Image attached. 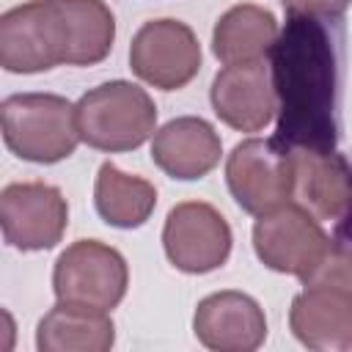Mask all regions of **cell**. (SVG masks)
Listing matches in <instances>:
<instances>
[{
  "instance_id": "obj_1",
  "label": "cell",
  "mask_w": 352,
  "mask_h": 352,
  "mask_svg": "<svg viewBox=\"0 0 352 352\" xmlns=\"http://www.w3.org/2000/svg\"><path fill=\"white\" fill-rule=\"evenodd\" d=\"M292 300L289 327L294 338L316 352L352 349V248L330 245L305 275Z\"/></svg>"
},
{
  "instance_id": "obj_2",
  "label": "cell",
  "mask_w": 352,
  "mask_h": 352,
  "mask_svg": "<svg viewBox=\"0 0 352 352\" xmlns=\"http://www.w3.org/2000/svg\"><path fill=\"white\" fill-rule=\"evenodd\" d=\"M80 140L96 151L121 154L140 148L157 132V104L146 88L110 80L74 102Z\"/></svg>"
},
{
  "instance_id": "obj_3",
  "label": "cell",
  "mask_w": 352,
  "mask_h": 352,
  "mask_svg": "<svg viewBox=\"0 0 352 352\" xmlns=\"http://www.w3.org/2000/svg\"><path fill=\"white\" fill-rule=\"evenodd\" d=\"M3 140L25 162L55 165L80 143L74 104L58 94H11L0 104Z\"/></svg>"
},
{
  "instance_id": "obj_4",
  "label": "cell",
  "mask_w": 352,
  "mask_h": 352,
  "mask_svg": "<svg viewBox=\"0 0 352 352\" xmlns=\"http://www.w3.org/2000/svg\"><path fill=\"white\" fill-rule=\"evenodd\" d=\"M0 66L11 74H38L69 66V41L55 0H28L3 11Z\"/></svg>"
},
{
  "instance_id": "obj_5",
  "label": "cell",
  "mask_w": 352,
  "mask_h": 352,
  "mask_svg": "<svg viewBox=\"0 0 352 352\" xmlns=\"http://www.w3.org/2000/svg\"><path fill=\"white\" fill-rule=\"evenodd\" d=\"M129 286L126 258L99 239L72 242L52 267V292L63 302L113 311Z\"/></svg>"
},
{
  "instance_id": "obj_6",
  "label": "cell",
  "mask_w": 352,
  "mask_h": 352,
  "mask_svg": "<svg viewBox=\"0 0 352 352\" xmlns=\"http://www.w3.org/2000/svg\"><path fill=\"white\" fill-rule=\"evenodd\" d=\"M226 184L248 214H264L294 201V160L278 140L248 138L226 160Z\"/></svg>"
},
{
  "instance_id": "obj_7",
  "label": "cell",
  "mask_w": 352,
  "mask_h": 352,
  "mask_svg": "<svg viewBox=\"0 0 352 352\" xmlns=\"http://www.w3.org/2000/svg\"><path fill=\"white\" fill-rule=\"evenodd\" d=\"M330 236L319 220L297 201L280 204L253 223V250L264 267L305 278L330 250Z\"/></svg>"
},
{
  "instance_id": "obj_8",
  "label": "cell",
  "mask_w": 352,
  "mask_h": 352,
  "mask_svg": "<svg viewBox=\"0 0 352 352\" xmlns=\"http://www.w3.org/2000/svg\"><path fill=\"white\" fill-rule=\"evenodd\" d=\"M201 44L182 19H148L132 36L129 69L160 91H179L201 72Z\"/></svg>"
},
{
  "instance_id": "obj_9",
  "label": "cell",
  "mask_w": 352,
  "mask_h": 352,
  "mask_svg": "<svg viewBox=\"0 0 352 352\" xmlns=\"http://www.w3.org/2000/svg\"><path fill=\"white\" fill-rule=\"evenodd\" d=\"M69 226V204L55 184L11 182L0 192L3 239L22 250H52Z\"/></svg>"
},
{
  "instance_id": "obj_10",
  "label": "cell",
  "mask_w": 352,
  "mask_h": 352,
  "mask_svg": "<svg viewBox=\"0 0 352 352\" xmlns=\"http://www.w3.org/2000/svg\"><path fill=\"white\" fill-rule=\"evenodd\" d=\"M231 242L228 220L206 201L176 204L162 226L165 256L187 275H204L223 267L231 256Z\"/></svg>"
},
{
  "instance_id": "obj_11",
  "label": "cell",
  "mask_w": 352,
  "mask_h": 352,
  "mask_svg": "<svg viewBox=\"0 0 352 352\" xmlns=\"http://www.w3.org/2000/svg\"><path fill=\"white\" fill-rule=\"evenodd\" d=\"M209 99L214 116L236 132L267 129L278 110V94L264 60L220 69L212 80Z\"/></svg>"
},
{
  "instance_id": "obj_12",
  "label": "cell",
  "mask_w": 352,
  "mask_h": 352,
  "mask_svg": "<svg viewBox=\"0 0 352 352\" xmlns=\"http://www.w3.org/2000/svg\"><path fill=\"white\" fill-rule=\"evenodd\" d=\"M195 338L214 352H253L267 338V316L258 300L245 292L206 294L192 314Z\"/></svg>"
},
{
  "instance_id": "obj_13",
  "label": "cell",
  "mask_w": 352,
  "mask_h": 352,
  "mask_svg": "<svg viewBox=\"0 0 352 352\" xmlns=\"http://www.w3.org/2000/svg\"><path fill=\"white\" fill-rule=\"evenodd\" d=\"M223 140L201 116H179L162 124L151 138V162L170 179L195 182L217 168Z\"/></svg>"
},
{
  "instance_id": "obj_14",
  "label": "cell",
  "mask_w": 352,
  "mask_h": 352,
  "mask_svg": "<svg viewBox=\"0 0 352 352\" xmlns=\"http://www.w3.org/2000/svg\"><path fill=\"white\" fill-rule=\"evenodd\" d=\"M294 160V201L316 220H338L352 201V179L346 165L322 148H292Z\"/></svg>"
},
{
  "instance_id": "obj_15",
  "label": "cell",
  "mask_w": 352,
  "mask_h": 352,
  "mask_svg": "<svg viewBox=\"0 0 352 352\" xmlns=\"http://www.w3.org/2000/svg\"><path fill=\"white\" fill-rule=\"evenodd\" d=\"M116 344V324L107 311L58 300L36 324L41 352H107Z\"/></svg>"
},
{
  "instance_id": "obj_16",
  "label": "cell",
  "mask_w": 352,
  "mask_h": 352,
  "mask_svg": "<svg viewBox=\"0 0 352 352\" xmlns=\"http://www.w3.org/2000/svg\"><path fill=\"white\" fill-rule=\"evenodd\" d=\"M278 44V19L256 3L231 6L212 30V52L223 66L264 60Z\"/></svg>"
},
{
  "instance_id": "obj_17",
  "label": "cell",
  "mask_w": 352,
  "mask_h": 352,
  "mask_svg": "<svg viewBox=\"0 0 352 352\" xmlns=\"http://www.w3.org/2000/svg\"><path fill=\"white\" fill-rule=\"evenodd\" d=\"M94 206L113 228H140L157 206V187L113 162H102L94 182Z\"/></svg>"
},
{
  "instance_id": "obj_18",
  "label": "cell",
  "mask_w": 352,
  "mask_h": 352,
  "mask_svg": "<svg viewBox=\"0 0 352 352\" xmlns=\"http://www.w3.org/2000/svg\"><path fill=\"white\" fill-rule=\"evenodd\" d=\"M66 41L69 66H96L102 63L116 41V16L104 0H55Z\"/></svg>"
},
{
  "instance_id": "obj_19",
  "label": "cell",
  "mask_w": 352,
  "mask_h": 352,
  "mask_svg": "<svg viewBox=\"0 0 352 352\" xmlns=\"http://www.w3.org/2000/svg\"><path fill=\"white\" fill-rule=\"evenodd\" d=\"M283 11L289 16H324V19H336L341 16L352 0H280Z\"/></svg>"
}]
</instances>
